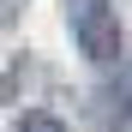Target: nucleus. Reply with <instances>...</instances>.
Instances as JSON below:
<instances>
[{"label": "nucleus", "mask_w": 132, "mask_h": 132, "mask_svg": "<svg viewBox=\"0 0 132 132\" xmlns=\"http://www.w3.org/2000/svg\"><path fill=\"white\" fill-rule=\"evenodd\" d=\"M66 18H72V36H78L84 60H96V66L120 60V18H114L108 0H66Z\"/></svg>", "instance_id": "1"}, {"label": "nucleus", "mask_w": 132, "mask_h": 132, "mask_svg": "<svg viewBox=\"0 0 132 132\" xmlns=\"http://www.w3.org/2000/svg\"><path fill=\"white\" fill-rule=\"evenodd\" d=\"M18 132H66L54 114H24V120H18Z\"/></svg>", "instance_id": "2"}, {"label": "nucleus", "mask_w": 132, "mask_h": 132, "mask_svg": "<svg viewBox=\"0 0 132 132\" xmlns=\"http://www.w3.org/2000/svg\"><path fill=\"white\" fill-rule=\"evenodd\" d=\"M12 6H18V0H0V18H12Z\"/></svg>", "instance_id": "3"}]
</instances>
